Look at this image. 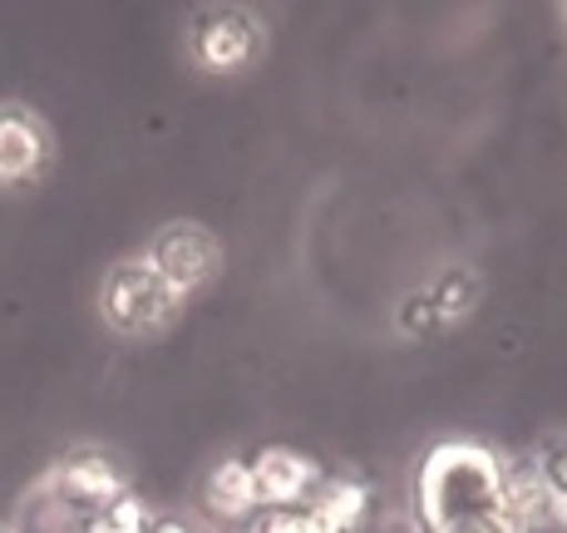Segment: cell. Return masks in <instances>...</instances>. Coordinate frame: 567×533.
<instances>
[{
  "label": "cell",
  "instance_id": "cell-1",
  "mask_svg": "<svg viewBox=\"0 0 567 533\" xmlns=\"http://www.w3.org/2000/svg\"><path fill=\"white\" fill-rule=\"evenodd\" d=\"M498 460L488 444L440 440L414 464V533H468L498 519Z\"/></svg>",
  "mask_w": 567,
  "mask_h": 533
},
{
  "label": "cell",
  "instance_id": "cell-2",
  "mask_svg": "<svg viewBox=\"0 0 567 533\" xmlns=\"http://www.w3.org/2000/svg\"><path fill=\"white\" fill-rule=\"evenodd\" d=\"M183 301L168 291V281L154 271L148 257H124L100 281V317L118 336H154L173 321Z\"/></svg>",
  "mask_w": 567,
  "mask_h": 533
},
{
  "label": "cell",
  "instance_id": "cell-3",
  "mask_svg": "<svg viewBox=\"0 0 567 533\" xmlns=\"http://www.w3.org/2000/svg\"><path fill=\"white\" fill-rule=\"evenodd\" d=\"M40 480H45V489L60 499L64 514L80 519V524L90 514H100V509H109L118 494H128L124 464L104 450H70L64 460H54Z\"/></svg>",
  "mask_w": 567,
  "mask_h": 533
},
{
  "label": "cell",
  "instance_id": "cell-4",
  "mask_svg": "<svg viewBox=\"0 0 567 533\" xmlns=\"http://www.w3.org/2000/svg\"><path fill=\"white\" fill-rule=\"evenodd\" d=\"M148 263L163 281H168V291L178 301L198 297L207 281L217 277V267H223V247H217V237L207 233L203 223H168L158 227V237L148 243Z\"/></svg>",
  "mask_w": 567,
  "mask_h": 533
},
{
  "label": "cell",
  "instance_id": "cell-5",
  "mask_svg": "<svg viewBox=\"0 0 567 533\" xmlns=\"http://www.w3.org/2000/svg\"><path fill=\"white\" fill-rule=\"evenodd\" d=\"M267 35H261L257 16L243 6H213V10H198L188 25V50L203 70L213 74H237L261 54Z\"/></svg>",
  "mask_w": 567,
  "mask_h": 533
},
{
  "label": "cell",
  "instance_id": "cell-6",
  "mask_svg": "<svg viewBox=\"0 0 567 533\" xmlns=\"http://www.w3.org/2000/svg\"><path fill=\"white\" fill-rule=\"evenodd\" d=\"M558 504L563 499L548 489L533 454L504 460L498 474V519L514 533H558Z\"/></svg>",
  "mask_w": 567,
  "mask_h": 533
},
{
  "label": "cell",
  "instance_id": "cell-7",
  "mask_svg": "<svg viewBox=\"0 0 567 533\" xmlns=\"http://www.w3.org/2000/svg\"><path fill=\"white\" fill-rule=\"evenodd\" d=\"M252 484H257V504L261 509H297L311 504V494L321 489V464L311 454L291 450V444H261L252 454Z\"/></svg>",
  "mask_w": 567,
  "mask_h": 533
},
{
  "label": "cell",
  "instance_id": "cell-8",
  "mask_svg": "<svg viewBox=\"0 0 567 533\" xmlns=\"http://www.w3.org/2000/svg\"><path fill=\"white\" fill-rule=\"evenodd\" d=\"M50 129L40 124V114L20 104L0 109V188H20V183H35L50 168Z\"/></svg>",
  "mask_w": 567,
  "mask_h": 533
},
{
  "label": "cell",
  "instance_id": "cell-9",
  "mask_svg": "<svg viewBox=\"0 0 567 533\" xmlns=\"http://www.w3.org/2000/svg\"><path fill=\"white\" fill-rule=\"evenodd\" d=\"M203 509L217 519V524H233V529H243L261 509L257 484H252V464H247L243 454L213 460V470L203 474Z\"/></svg>",
  "mask_w": 567,
  "mask_h": 533
},
{
  "label": "cell",
  "instance_id": "cell-10",
  "mask_svg": "<svg viewBox=\"0 0 567 533\" xmlns=\"http://www.w3.org/2000/svg\"><path fill=\"white\" fill-rule=\"evenodd\" d=\"M307 509L331 533H355L365 524V514H370V484L351 480V474H326Z\"/></svg>",
  "mask_w": 567,
  "mask_h": 533
},
{
  "label": "cell",
  "instance_id": "cell-11",
  "mask_svg": "<svg viewBox=\"0 0 567 533\" xmlns=\"http://www.w3.org/2000/svg\"><path fill=\"white\" fill-rule=\"evenodd\" d=\"M430 301H434V311H440L444 326L464 321L468 311L478 307V271H474V267H450V271H444V277L430 287Z\"/></svg>",
  "mask_w": 567,
  "mask_h": 533
},
{
  "label": "cell",
  "instance_id": "cell-12",
  "mask_svg": "<svg viewBox=\"0 0 567 533\" xmlns=\"http://www.w3.org/2000/svg\"><path fill=\"white\" fill-rule=\"evenodd\" d=\"M10 533H80V519L64 514L60 499H54L45 489V480H40L25 499H20V514H16V529Z\"/></svg>",
  "mask_w": 567,
  "mask_h": 533
},
{
  "label": "cell",
  "instance_id": "cell-13",
  "mask_svg": "<svg viewBox=\"0 0 567 533\" xmlns=\"http://www.w3.org/2000/svg\"><path fill=\"white\" fill-rule=\"evenodd\" d=\"M148 524H154V514H148L144 499L128 489V494H118L109 509H100V514L84 519L80 533H148Z\"/></svg>",
  "mask_w": 567,
  "mask_h": 533
},
{
  "label": "cell",
  "instance_id": "cell-14",
  "mask_svg": "<svg viewBox=\"0 0 567 533\" xmlns=\"http://www.w3.org/2000/svg\"><path fill=\"white\" fill-rule=\"evenodd\" d=\"M533 460H538L543 480L558 499H567V430L553 434V440H543V450H533Z\"/></svg>",
  "mask_w": 567,
  "mask_h": 533
},
{
  "label": "cell",
  "instance_id": "cell-15",
  "mask_svg": "<svg viewBox=\"0 0 567 533\" xmlns=\"http://www.w3.org/2000/svg\"><path fill=\"white\" fill-rule=\"evenodd\" d=\"M400 326H405L410 336H430V331H440V311H434V301H430V291H414V297L400 301Z\"/></svg>",
  "mask_w": 567,
  "mask_h": 533
},
{
  "label": "cell",
  "instance_id": "cell-16",
  "mask_svg": "<svg viewBox=\"0 0 567 533\" xmlns=\"http://www.w3.org/2000/svg\"><path fill=\"white\" fill-rule=\"evenodd\" d=\"M148 533H207L198 519H183V514H154V524Z\"/></svg>",
  "mask_w": 567,
  "mask_h": 533
},
{
  "label": "cell",
  "instance_id": "cell-17",
  "mask_svg": "<svg viewBox=\"0 0 567 533\" xmlns=\"http://www.w3.org/2000/svg\"><path fill=\"white\" fill-rule=\"evenodd\" d=\"M468 533H514L504 524V519H488V524H478V529H468Z\"/></svg>",
  "mask_w": 567,
  "mask_h": 533
},
{
  "label": "cell",
  "instance_id": "cell-18",
  "mask_svg": "<svg viewBox=\"0 0 567 533\" xmlns=\"http://www.w3.org/2000/svg\"><path fill=\"white\" fill-rule=\"evenodd\" d=\"M558 533H567V499L558 504Z\"/></svg>",
  "mask_w": 567,
  "mask_h": 533
},
{
  "label": "cell",
  "instance_id": "cell-19",
  "mask_svg": "<svg viewBox=\"0 0 567 533\" xmlns=\"http://www.w3.org/2000/svg\"><path fill=\"white\" fill-rule=\"evenodd\" d=\"M558 16H563V25H567V6H563V10H558Z\"/></svg>",
  "mask_w": 567,
  "mask_h": 533
},
{
  "label": "cell",
  "instance_id": "cell-20",
  "mask_svg": "<svg viewBox=\"0 0 567 533\" xmlns=\"http://www.w3.org/2000/svg\"><path fill=\"white\" fill-rule=\"evenodd\" d=\"M0 533H10V529H6V524H0Z\"/></svg>",
  "mask_w": 567,
  "mask_h": 533
}]
</instances>
